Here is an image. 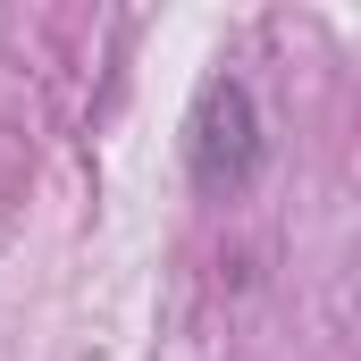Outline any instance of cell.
Here are the masks:
<instances>
[{
    "label": "cell",
    "instance_id": "1",
    "mask_svg": "<svg viewBox=\"0 0 361 361\" xmlns=\"http://www.w3.org/2000/svg\"><path fill=\"white\" fill-rule=\"evenodd\" d=\"M185 169L202 193H244L261 177V109L244 76H210L193 92V118H185Z\"/></svg>",
    "mask_w": 361,
    "mask_h": 361
}]
</instances>
